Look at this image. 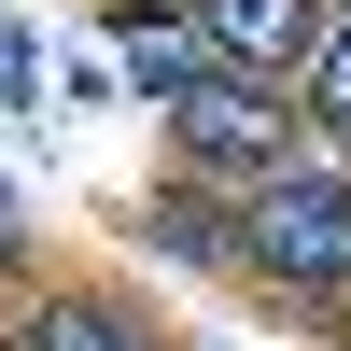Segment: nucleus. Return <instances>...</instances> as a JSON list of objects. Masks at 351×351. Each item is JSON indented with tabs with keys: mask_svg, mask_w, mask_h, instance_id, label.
Masks as SVG:
<instances>
[{
	"mask_svg": "<svg viewBox=\"0 0 351 351\" xmlns=\"http://www.w3.org/2000/svg\"><path fill=\"white\" fill-rule=\"evenodd\" d=\"M239 225H253V295H309L337 337L351 324V155H295L239 183Z\"/></svg>",
	"mask_w": 351,
	"mask_h": 351,
	"instance_id": "1",
	"label": "nucleus"
},
{
	"mask_svg": "<svg viewBox=\"0 0 351 351\" xmlns=\"http://www.w3.org/2000/svg\"><path fill=\"white\" fill-rule=\"evenodd\" d=\"M295 155H324V141H309V99L267 71H211L197 99H169V169H197V183H267Z\"/></svg>",
	"mask_w": 351,
	"mask_h": 351,
	"instance_id": "2",
	"label": "nucleus"
},
{
	"mask_svg": "<svg viewBox=\"0 0 351 351\" xmlns=\"http://www.w3.org/2000/svg\"><path fill=\"white\" fill-rule=\"evenodd\" d=\"M127 239H141V253H169V267H197V281H253L239 183H197V169H169V183L141 197V211H127Z\"/></svg>",
	"mask_w": 351,
	"mask_h": 351,
	"instance_id": "3",
	"label": "nucleus"
},
{
	"mask_svg": "<svg viewBox=\"0 0 351 351\" xmlns=\"http://www.w3.org/2000/svg\"><path fill=\"white\" fill-rule=\"evenodd\" d=\"M14 351H183V337H169L155 295H127V281H43L28 324H14Z\"/></svg>",
	"mask_w": 351,
	"mask_h": 351,
	"instance_id": "4",
	"label": "nucleus"
},
{
	"mask_svg": "<svg viewBox=\"0 0 351 351\" xmlns=\"http://www.w3.org/2000/svg\"><path fill=\"white\" fill-rule=\"evenodd\" d=\"M183 14L211 28V56H225V71H267V84H295L337 0H183Z\"/></svg>",
	"mask_w": 351,
	"mask_h": 351,
	"instance_id": "5",
	"label": "nucleus"
},
{
	"mask_svg": "<svg viewBox=\"0 0 351 351\" xmlns=\"http://www.w3.org/2000/svg\"><path fill=\"white\" fill-rule=\"evenodd\" d=\"M295 99H309V141H324V155H351V0L324 14V43H309Z\"/></svg>",
	"mask_w": 351,
	"mask_h": 351,
	"instance_id": "6",
	"label": "nucleus"
},
{
	"mask_svg": "<svg viewBox=\"0 0 351 351\" xmlns=\"http://www.w3.org/2000/svg\"><path fill=\"white\" fill-rule=\"evenodd\" d=\"M28 84H43V71H28V43L0 28V99H28Z\"/></svg>",
	"mask_w": 351,
	"mask_h": 351,
	"instance_id": "7",
	"label": "nucleus"
},
{
	"mask_svg": "<svg viewBox=\"0 0 351 351\" xmlns=\"http://www.w3.org/2000/svg\"><path fill=\"white\" fill-rule=\"evenodd\" d=\"M183 351H225V337H183Z\"/></svg>",
	"mask_w": 351,
	"mask_h": 351,
	"instance_id": "8",
	"label": "nucleus"
}]
</instances>
